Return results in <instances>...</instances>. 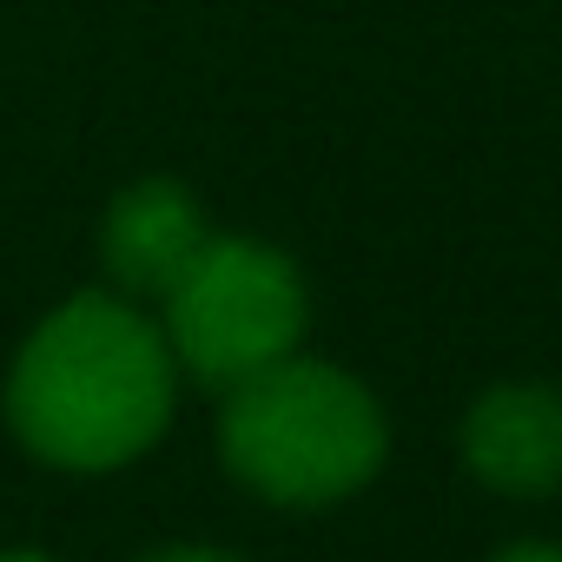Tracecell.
<instances>
[{
	"label": "cell",
	"instance_id": "cell-1",
	"mask_svg": "<svg viewBox=\"0 0 562 562\" xmlns=\"http://www.w3.org/2000/svg\"><path fill=\"white\" fill-rule=\"evenodd\" d=\"M14 443L60 476H113L159 450L179 411V364L126 292L54 305L14 351L0 391Z\"/></svg>",
	"mask_w": 562,
	"mask_h": 562
},
{
	"label": "cell",
	"instance_id": "cell-2",
	"mask_svg": "<svg viewBox=\"0 0 562 562\" xmlns=\"http://www.w3.org/2000/svg\"><path fill=\"white\" fill-rule=\"evenodd\" d=\"M218 397V463L271 509H338L391 463L384 397L331 358L292 351Z\"/></svg>",
	"mask_w": 562,
	"mask_h": 562
},
{
	"label": "cell",
	"instance_id": "cell-3",
	"mask_svg": "<svg viewBox=\"0 0 562 562\" xmlns=\"http://www.w3.org/2000/svg\"><path fill=\"white\" fill-rule=\"evenodd\" d=\"M159 305H166L159 331L172 345L179 378L205 391H232L271 371L278 358L305 351V331H312L305 271L265 238L212 232L205 251L186 265V278Z\"/></svg>",
	"mask_w": 562,
	"mask_h": 562
},
{
	"label": "cell",
	"instance_id": "cell-4",
	"mask_svg": "<svg viewBox=\"0 0 562 562\" xmlns=\"http://www.w3.org/2000/svg\"><path fill=\"white\" fill-rule=\"evenodd\" d=\"M457 457L470 483L509 503H549L562 496V384L542 378H503L470 397L457 424Z\"/></svg>",
	"mask_w": 562,
	"mask_h": 562
},
{
	"label": "cell",
	"instance_id": "cell-5",
	"mask_svg": "<svg viewBox=\"0 0 562 562\" xmlns=\"http://www.w3.org/2000/svg\"><path fill=\"white\" fill-rule=\"evenodd\" d=\"M205 238H212L205 205L179 179H139L100 218V265L133 305H146L179 285L186 265L205 251Z\"/></svg>",
	"mask_w": 562,
	"mask_h": 562
},
{
	"label": "cell",
	"instance_id": "cell-6",
	"mask_svg": "<svg viewBox=\"0 0 562 562\" xmlns=\"http://www.w3.org/2000/svg\"><path fill=\"white\" fill-rule=\"evenodd\" d=\"M133 562H251V555H245V549H225V542L186 536V542H153V549H139Z\"/></svg>",
	"mask_w": 562,
	"mask_h": 562
},
{
	"label": "cell",
	"instance_id": "cell-7",
	"mask_svg": "<svg viewBox=\"0 0 562 562\" xmlns=\"http://www.w3.org/2000/svg\"><path fill=\"white\" fill-rule=\"evenodd\" d=\"M490 562H562V542H509Z\"/></svg>",
	"mask_w": 562,
	"mask_h": 562
},
{
	"label": "cell",
	"instance_id": "cell-8",
	"mask_svg": "<svg viewBox=\"0 0 562 562\" xmlns=\"http://www.w3.org/2000/svg\"><path fill=\"white\" fill-rule=\"evenodd\" d=\"M0 562H60V555H47V549H0Z\"/></svg>",
	"mask_w": 562,
	"mask_h": 562
}]
</instances>
